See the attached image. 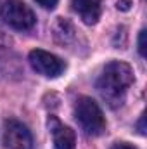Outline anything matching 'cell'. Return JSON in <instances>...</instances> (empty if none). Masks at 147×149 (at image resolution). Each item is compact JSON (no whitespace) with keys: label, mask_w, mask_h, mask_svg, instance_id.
<instances>
[{"label":"cell","mask_w":147,"mask_h":149,"mask_svg":"<svg viewBox=\"0 0 147 149\" xmlns=\"http://www.w3.org/2000/svg\"><path fill=\"white\" fill-rule=\"evenodd\" d=\"M74 118L87 135H101L106 130V118L99 104L92 97H78L74 104Z\"/></svg>","instance_id":"cell-2"},{"label":"cell","mask_w":147,"mask_h":149,"mask_svg":"<svg viewBox=\"0 0 147 149\" xmlns=\"http://www.w3.org/2000/svg\"><path fill=\"white\" fill-rule=\"evenodd\" d=\"M71 5L85 24H95L102 12L101 0H71Z\"/></svg>","instance_id":"cell-7"},{"label":"cell","mask_w":147,"mask_h":149,"mask_svg":"<svg viewBox=\"0 0 147 149\" xmlns=\"http://www.w3.org/2000/svg\"><path fill=\"white\" fill-rule=\"evenodd\" d=\"M0 19L14 30H31L37 23L35 12L21 0H3L0 3Z\"/></svg>","instance_id":"cell-3"},{"label":"cell","mask_w":147,"mask_h":149,"mask_svg":"<svg viewBox=\"0 0 147 149\" xmlns=\"http://www.w3.org/2000/svg\"><path fill=\"white\" fill-rule=\"evenodd\" d=\"M10 45H12V38L9 37L5 31L0 30V49H7V47H10Z\"/></svg>","instance_id":"cell-9"},{"label":"cell","mask_w":147,"mask_h":149,"mask_svg":"<svg viewBox=\"0 0 147 149\" xmlns=\"http://www.w3.org/2000/svg\"><path fill=\"white\" fill-rule=\"evenodd\" d=\"M47 125H49V132L52 134V139H54V149H74L76 135L69 127L62 125L55 116H49Z\"/></svg>","instance_id":"cell-6"},{"label":"cell","mask_w":147,"mask_h":149,"mask_svg":"<svg viewBox=\"0 0 147 149\" xmlns=\"http://www.w3.org/2000/svg\"><path fill=\"white\" fill-rule=\"evenodd\" d=\"M35 2H37L38 5H42L43 9H54L59 0H35Z\"/></svg>","instance_id":"cell-11"},{"label":"cell","mask_w":147,"mask_h":149,"mask_svg":"<svg viewBox=\"0 0 147 149\" xmlns=\"http://www.w3.org/2000/svg\"><path fill=\"white\" fill-rule=\"evenodd\" d=\"M144 121H146V116L142 114L140 120H139V132H140L142 135H146V125H144Z\"/></svg>","instance_id":"cell-14"},{"label":"cell","mask_w":147,"mask_h":149,"mask_svg":"<svg viewBox=\"0 0 147 149\" xmlns=\"http://www.w3.org/2000/svg\"><path fill=\"white\" fill-rule=\"evenodd\" d=\"M111 149H137V148L132 146V144H126V142H118V144H114Z\"/></svg>","instance_id":"cell-13"},{"label":"cell","mask_w":147,"mask_h":149,"mask_svg":"<svg viewBox=\"0 0 147 149\" xmlns=\"http://www.w3.org/2000/svg\"><path fill=\"white\" fill-rule=\"evenodd\" d=\"M52 35L54 40L61 45H69L76 38V30H74L73 23L64 19V17H57L55 23L52 24Z\"/></svg>","instance_id":"cell-8"},{"label":"cell","mask_w":147,"mask_h":149,"mask_svg":"<svg viewBox=\"0 0 147 149\" xmlns=\"http://www.w3.org/2000/svg\"><path fill=\"white\" fill-rule=\"evenodd\" d=\"M130 5H132V0H118V3H116V7L119 10H128Z\"/></svg>","instance_id":"cell-12"},{"label":"cell","mask_w":147,"mask_h":149,"mask_svg":"<svg viewBox=\"0 0 147 149\" xmlns=\"http://www.w3.org/2000/svg\"><path fill=\"white\" fill-rule=\"evenodd\" d=\"M139 52L142 57H146V30H142L139 35Z\"/></svg>","instance_id":"cell-10"},{"label":"cell","mask_w":147,"mask_h":149,"mask_svg":"<svg viewBox=\"0 0 147 149\" xmlns=\"http://www.w3.org/2000/svg\"><path fill=\"white\" fill-rule=\"evenodd\" d=\"M3 146L7 149H33V137L26 125L17 120H5Z\"/></svg>","instance_id":"cell-5"},{"label":"cell","mask_w":147,"mask_h":149,"mask_svg":"<svg viewBox=\"0 0 147 149\" xmlns=\"http://www.w3.org/2000/svg\"><path fill=\"white\" fill-rule=\"evenodd\" d=\"M133 83V70L123 61H112L104 66L97 78V90L111 108L123 104L128 88Z\"/></svg>","instance_id":"cell-1"},{"label":"cell","mask_w":147,"mask_h":149,"mask_svg":"<svg viewBox=\"0 0 147 149\" xmlns=\"http://www.w3.org/2000/svg\"><path fill=\"white\" fill-rule=\"evenodd\" d=\"M30 64L38 74L47 76V78H57L66 70V63L61 57L50 52L40 50V49H35L30 52Z\"/></svg>","instance_id":"cell-4"}]
</instances>
